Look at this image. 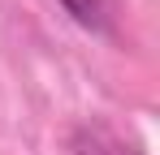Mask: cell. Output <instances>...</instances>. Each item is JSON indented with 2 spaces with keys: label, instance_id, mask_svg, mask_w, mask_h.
<instances>
[{
  "label": "cell",
  "instance_id": "1",
  "mask_svg": "<svg viewBox=\"0 0 160 155\" xmlns=\"http://www.w3.org/2000/svg\"><path fill=\"white\" fill-rule=\"evenodd\" d=\"M69 155H138V151L104 125H78L69 134Z\"/></svg>",
  "mask_w": 160,
  "mask_h": 155
},
{
  "label": "cell",
  "instance_id": "2",
  "mask_svg": "<svg viewBox=\"0 0 160 155\" xmlns=\"http://www.w3.org/2000/svg\"><path fill=\"white\" fill-rule=\"evenodd\" d=\"M61 13L82 30H104V0H56Z\"/></svg>",
  "mask_w": 160,
  "mask_h": 155
}]
</instances>
